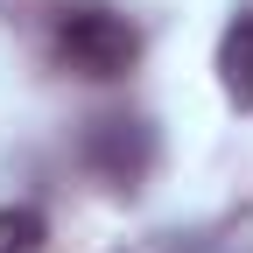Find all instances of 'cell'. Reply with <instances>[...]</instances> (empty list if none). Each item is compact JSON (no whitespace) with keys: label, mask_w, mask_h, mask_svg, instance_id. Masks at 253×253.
Wrapping results in <instances>:
<instances>
[{"label":"cell","mask_w":253,"mask_h":253,"mask_svg":"<svg viewBox=\"0 0 253 253\" xmlns=\"http://www.w3.org/2000/svg\"><path fill=\"white\" fill-rule=\"evenodd\" d=\"M218 84L239 113H253V7H239L218 36Z\"/></svg>","instance_id":"cell-3"},{"label":"cell","mask_w":253,"mask_h":253,"mask_svg":"<svg viewBox=\"0 0 253 253\" xmlns=\"http://www.w3.org/2000/svg\"><path fill=\"white\" fill-rule=\"evenodd\" d=\"M56 56H63V71L113 84L141 63V28L106 0H63L56 7Z\"/></svg>","instance_id":"cell-1"},{"label":"cell","mask_w":253,"mask_h":253,"mask_svg":"<svg viewBox=\"0 0 253 253\" xmlns=\"http://www.w3.org/2000/svg\"><path fill=\"white\" fill-rule=\"evenodd\" d=\"M42 218L28 204H0V253H42Z\"/></svg>","instance_id":"cell-4"},{"label":"cell","mask_w":253,"mask_h":253,"mask_svg":"<svg viewBox=\"0 0 253 253\" xmlns=\"http://www.w3.org/2000/svg\"><path fill=\"white\" fill-rule=\"evenodd\" d=\"M84 162L99 169L106 183L134 190V183L155 169V134H148V120H134V113H106V120H91V126H84Z\"/></svg>","instance_id":"cell-2"}]
</instances>
